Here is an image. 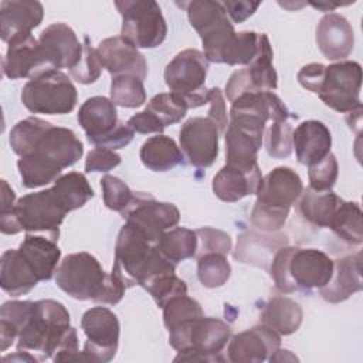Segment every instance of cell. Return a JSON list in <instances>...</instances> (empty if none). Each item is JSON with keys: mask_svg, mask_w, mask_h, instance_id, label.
I'll list each match as a JSON object with an SVG mask.
<instances>
[{"mask_svg": "<svg viewBox=\"0 0 363 363\" xmlns=\"http://www.w3.org/2000/svg\"><path fill=\"white\" fill-rule=\"evenodd\" d=\"M92 197L94 190L86 177L79 172H69L60 176L52 187L20 197L11 213L21 230L44 233L58 241L60 225L67 213L82 207Z\"/></svg>", "mask_w": 363, "mask_h": 363, "instance_id": "6da1fadb", "label": "cell"}, {"mask_svg": "<svg viewBox=\"0 0 363 363\" xmlns=\"http://www.w3.org/2000/svg\"><path fill=\"white\" fill-rule=\"evenodd\" d=\"M269 274L275 288L285 294L320 289L333 275V261L320 250L285 245L275 252Z\"/></svg>", "mask_w": 363, "mask_h": 363, "instance_id": "7a4b0ae2", "label": "cell"}, {"mask_svg": "<svg viewBox=\"0 0 363 363\" xmlns=\"http://www.w3.org/2000/svg\"><path fill=\"white\" fill-rule=\"evenodd\" d=\"M302 191V180L295 170L286 166L275 167L261 179L257 201L251 211V223L262 231H278Z\"/></svg>", "mask_w": 363, "mask_h": 363, "instance_id": "3957f363", "label": "cell"}, {"mask_svg": "<svg viewBox=\"0 0 363 363\" xmlns=\"http://www.w3.org/2000/svg\"><path fill=\"white\" fill-rule=\"evenodd\" d=\"M115 261L119 262L132 285L140 286L159 275L173 274L176 269V265L160 252L157 244L150 242L139 228L129 223H125L118 234Z\"/></svg>", "mask_w": 363, "mask_h": 363, "instance_id": "277c9868", "label": "cell"}, {"mask_svg": "<svg viewBox=\"0 0 363 363\" xmlns=\"http://www.w3.org/2000/svg\"><path fill=\"white\" fill-rule=\"evenodd\" d=\"M231 337L230 326L216 318L187 320L169 332V343L179 352L174 362H218Z\"/></svg>", "mask_w": 363, "mask_h": 363, "instance_id": "5b68a950", "label": "cell"}, {"mask_svg": "<svg viewBox=\"0 0 363 363\" xmlns=\"http://www.w3.org/2000/svg\"><path fill=\"white\" fill-rule=\"evenodd\" d=\"M71 318L61 302L41 299L34 302L31 313L18 332L17 350L41 354V360L54 356L68 332Z\"/></svg>", "mask_w": 363, "mask_h": 363, "instance_id": "8992f818", "label": "cell"}, {"mask_svg": "<svg viewBox=\"0 0 363 363\" xmlns=\"http://www.w3.org/2000/svg\"><path fill=\"white\" fill-rule=\"evenodd\" d=\"M191 27L199 33L208 62H223L235 31L220 1L193 0L183 3Z\"/></svg>", "mask_w": 363, "mask_h": 363, "instance_id": "52a82bcc", "label": "cell"}, {"mask_svg": "<svg viewBox=\"0 0 363 363\" xmlns=\"http://www.w3.org/2000/svg\"><path fill=\"white\" fill-rule=\"evenodd\" d=\"M78 122L88 140L111 150L125 147L133 139V130L118 119L115 104L105 96L88 98L79 108Z\"/></svg>", "mask_w": 363, "mask_h": 363, "instance_id": "ba28073f", "label": "cell"}, {"mask_svg": "<svg viewBox=\"0 0 363 363\" xmlns=\"http://www.w3.org/2000/svg\"><path fill=\"white\" fill-rule=\"evenodd\" d=\"M77 98L74 84L58 69H50L31 78L21 91V102L33 113H69L77 105Z\"/></svg>", "mask_w": 363, "mask_h": 363, "instance_id": "9c48e42d", "label": "cell"}, {"mask_svg": "<svg viewBox=\"0 0 363 363\" xmlns=\"http://www.w3.org/2000/svg\"><path fill=\"white\" fill-rule=\"evenodd\" d=\"M108 279L109 274H105L99 261L89 252L68 254L55 271L58 288L79 301L99 302Z\"/></svg>", "mask_w": 363, "mask_h": 363, "instance_id": "30bf717a", "label": "cell"}, {"mask_svg": "<svg viewBox=\"0 0 363 363\" xmlns=\"http://www.w3.org/2000/svg\"><path fill=\"white\" fill-rule=\"evenodd\" d=\"M122 16V33L128 43L136 48H155L167 34V26L159 4L153 0L115 1Z\"/></svg>", "mask_w": 363, "mask_h": 363, "instance_id": "8fae6325", "label": "cell"}, {"mask_svg": "<svg viewBox=\"0 0 363 363\" xmlns=\"http://www.w3.org/2000/svg\"><path fill=\"white\" fill-rule=\"evenodd\" d=\"M288 116V108L274 92H248L231 102L228 125L262 138L268 121H286Z\"/></svg>", "mask_w": 363, "mask_h": 363, "instance_id": "7c38bea8", "label": "cell"}, {"mask_svg": "<svg viewBox=\"0 0 363 363\" xmlns=\"http://www.w3.org/2000/svg\"><path fill=\"white\" fill-rule=\"evenodd\" d=\"M82 153L84 146L71 129L51 125L26 156L58 179L62 169L77 163Z\"/></svg>", "mask_w": 363, "mask_h": 363, "instance_id": "4fadbf2b", "label": "cell"}, {"mask_svg": "<svg viewBox=\"0 0 363 363\" xmlns=\"http://www.w3.org/2000/svg\"><path fill=\"white\" fill-rule=\"evenodd\" d=\"M362 67L356 61H340L325 68L318 96L326 106L340 113L362 108Z\"/></svg>", "mask_w": 363, "mask_h": 363, "instance_id": "5bb4252c", "label": "cell"}, {"mask_svg": "<svg viewBox=\"0 0 363 363\" xmlns=\"http://www.w3.org/2000/svg\"><path fill=\"white\" fill-rule=\"evenodd\" d=\"M81 328L86 335L82 359L88 362H109L115 357L119 343V320L105 306L88 309L81 319Z\"/></svg>", "mask_w": 363, "mask_h": 363, "instance_id": "9a60e30c", "label": "cell"}, {"mask_svg": "<svg viewBox=\"0 0 363 363\" xmlns=\"http://www.w3.org/2000/svg\"><path fill=\"white\" fill-rule=\"evenodd\" d=\"M122 217L139 228L150 242L157 244L166 230L177 225L180 211L172 203H160L149 193L136 191L132 204L122 213Z\"/></svg>", "mask_w": 363, "mask_h": 363, "instance_id": "2e32d148", "label": "cell"}, {"mask_svg": "<svg viewBox=\"0 0 363 363\" xmlns=\"http://www.w3.org/2000/svg\"><path fill=\"white\" fill-rule=\"evenodd\" d=\"M218 136L217 125L207 118H190L180 129V147L194 167H210L218 155Z\"/></svg>", "mask_w": 363, "mask_h": 363, "instance_id": "e0dca14e", "label": "cell"}, {"mask_svg": "<svg viewBox=\"0 0 363 363\" xmlns=\"http://www.w3.org/2000/svg\"><path fill=\"white\" fill-rule=\"evenodd\" d=\"M208 61L203 52L187 48L179 52L164 69V81L172 92L186 96L201 94L206 89Z\"/></svg>", "mask_w": 363, "mask_h": 363, "instance_id": "ac0fdd59", "label": "cell"}, {"mask_svg": "<svg viewBox=\"0 0 363 363\" xmlns=\"http://www.w3.org/2000/svg\"><path fill=\"white\" fill-rule=\"evenodd\" d=\"M43 57L50 69L74 68L84 52L74 30L64 23L50 24L38 38Z\"/></svg>", "mask_w": 363, "mask_h": 363, "instance_id": "d6986e66", "label": "cell"}, {"mask_svg": "<svg viewBox=\"0 0 363 363\" xmlns=\"http://www.w3.org/2000/svg\"><path fill=\"white\" fill-rule=\"evenodd\" d=\"M45 71H50L38 40L31 33L14 35L7 43V51L3 58V72L10 79L34 78Z\"/></svg>", "mask_w": 363, "mask_h": 363, "instance_id": "ffe728a7", "label": "cell"}, {"mask_svg": "<svg viewBox=\"0 0 363 363\" xmlns=\"http://www.w3.org/2000/svg\"><path fill=\"white\" fill-rule=\"evenodd\" d=\"M281 346V335L265 325L234 335L228 343V360L233 363H261Z\"/></svg>", "mask_w": 363, "mask_h": 363, "instance_id": "44dd1931", "label": "cell"}, {"mask_svg": "<svg viewBox=\"0 0 363 363\" xmlns=\"http://www.w3.org/2000/svg\"><path fill=\"white\" fill-rule=\"evenodd\" d=\"M102 67L113 77L116 75H133L139 79H145L147 75V64L145 57L128 43L123 37H109L101 41L96 48Z\"/></svg>", "mask_w": 363, "mask_h": 363, "instance_id": "7402d4cb", "label": "cell"}, {"mask_svg": "<svg viewBox=\"0 0 363 363\" xmlns=\"http://www.w3.org/2000/svg\"><path fill=\"white\" fill-rule=\"evenodd\" d=\"M316 44L328 60H343L354 45L353 28L343 16L337 13L326 14L318 23Z\"/></svg>", "mask_w": 363, "mask_h": 363, "instance_id": "603a6c76", "label": "cell"}, {"mask_svg": "<svg viewBox=\"0 0 363 363\" xmlns=\"http://www.w3.org/2000/svg\"><path fill=\"white\" fill-rule=\"evenodd\" d=\"M362 252H357L333 262V275L320 288V296L330 303H339L362 291Z\"/></svg>", "mask_w": 363, "mask_h": 363, "instance_id": "cb8c5ba5", "label": "cell"}, {"mask_svg": "<svg viewBox=\"0 0 363 363\" xmlns=\"http://www.w3.org/2000/svg\"><path fill=\"white\" fill-rule=\"evenodd\" d=\"M44 16V9L35 0H6L0 4V26L1 40L9 43L14 35L31 33L40 26Z\"/></svg>", "mask_w": 363, "mask_h": 363, "instance_id": "d4e9b609", "label": "cell"}, {"mask_svg": "<svg viewBox=\"0 0 363 363\" xmlns=\"http://www.w3.org/2000/svg\"><path fill=\"white\" fill-rule=\"evenodd\" d=\"M330 132L320 121H305L292 132V147L302 164L318 163L330 153Z\"/></svg>", "mask_w": 363, "mask_h": 363, "instance_id": "484cf974", "label": "cell"}, {"mask_svg": "<svg viewBox=\"0 0 363 363\" xmlns=\"http://www.w3.org/2000/svg\"><path fill=\"white\" fill-rule=\"evenodd\" d=\"M18 251L30 264L40 281H48L57 271L61 250L57 241L48 235L27 233Z\"/></svg>", "mask_w": 363, "mask_h": 363, "instance_id": "4316f807", "label": "cell"}, {"mask_svg": "<svg viewBox=\"0 0 363 363\" xmlns=\"http://www.w3.org/2000/svg\"><path fill=\"white\" fill-rule=\"evenodd\" d=\"M40 279L35 272L17 250H7L0 261V285L11 296L28 294Z\"/></svg>", "mask_w": 363, "mask_h": 363, "instance_id": "83f0119b", "label": "cell"}, {"mask_svg": "<svg viewBox=\"0 0 363 363\" xmlns=\"http://www.w3.org/2000/svg\"><path fill=\"white\" fill-rule=\"evenodd\" d=\"M224 133L225 164L247 173L259 170L257 163V153L262 145V138L254 136L233 125H228Z\"/></svg>", "mask_w": 363, "mask_h": 363, "instance_id": "f1b7e54d", "label": "cell"}, {"mask_svg": "<svg viewBox=\"0 0 363 363\" xmlns=\"http://www.w3.org/2000/svg\"><path fill=\"white\" fill-rule=\"evenodd\" d=\"M261 179V170L247 173L225 164L213 179V191L220 200L234 203L245 196L257 194Z\"/></svg>", "mask_w": 363, "mask_h": 363, "instance_id": "f546056e", "label": "cell"}, {"mask_svg": "<svg viewBox=\"0 0 363 363\" xmlns=\"http://www.w3.org/2000/svg\"><path fill=\"white\" fill-rule=\"evenodd\" d=\"M286 242L288 238L282 234L262 235L247 231L238 237L234 258L245 264L267 267L268 264H271L275 252L279 248L285 247Z\"/></svg>", "mask_w": 363, "mask_h": 363, "instance_id": "4dcf8cb0", "label": "cell"}, {"mask_svg": "<svg viewBox=\"0 0 363 363\" xmlns=\"http://www.w3.org/2000/svg\"><path fill=\"white\" fill-rule=\"evenodd\" d=\"M302 308L286 296H274L261 312L259 322L275 330L278 335H291L302 323Z\"/></svg>", "mask_w": 363, "mask_h": 363, "instance_id": "1f68e13d", "label": "cell"}, {"mask_svg": "<svg viewBox=\"0 0 363 363\" xmlns=\"http://www.w3.org/2000/svg\"><path fill=\"white\" fill-rule=\"evenodd\" d=\"M139 157L152 172H167L183 163V153L176 142L162 133L149 138L142 145Z\"/></svg>", "mask_w": 363, "mask_h": 363, "instance_id": "d6a6232c", "label": "cell"}, {"mask_svg": "<svg viewBox=\"0 0 363 363\" xmlns=\"http://www.w3.org/2000/svg\"><path fill=\"white\" fill-rule=\"evenodd\" d=\"M342 199L333 191H315L311 187L302 194L299 203L301 214L318 227H329V223Z\"/></svg>", "mask_w": 363, "mask_h": 363, "instance_id": "836d02e7", "label": "cell"}, {"mask_svg": "<svg viewBox=\"0 0 363 363\" xmlns=\"http://www.w3.org/2000/svg\"><path fill=\"white\" fill-rule=\"evenodd\" d=\"M272 48L267 34H259L258 54L245 68L251 86L255 92L272 91L278 85V77L272 65Z\"/></svg>", "mask_w": 363, "mask_h": 363, "instance_id": "e575fe53", "label": "cell"}, {"mask_svg": "<svg viewBox=\"0 0 363 363\" xmlns=\"http://www.w3.org/2000/svg\"><path fill=\"white\" fill-rule=\"evenodd\" d=\"M329 228L343 241L359 245L363 241V224H362V210L354 201L342 200L336 208Z\"/></svg>", "mask_w": 363, "mask_h": 363, "instance_id": "d590c367", "label": "cell"}, {"mask_svg": "<svg viewBox=\"0 0 363 363\" xmlns=\"http://www.w3.org/2000/svg\"><path fill=\"white\" fill-rule=\"evenodd\" d=\"M157 248L174 265L187 258H193L197 251L196 231L184 227H176L170 231H164L157 241Z\"/></svg>", "mask_w": 363, "mask_h": 363, "instance_id": "8d00e7d4", "label": "cell"}, {"mask_svg": "<svg viewBox=\"0 0 363 363\" xmlns=\"http://www.w3.org/2000/svg\"><path fill=\"white\" fill-rule=\"evenodd\" d=\"M146 109L152 112L166 128L180 122L186 116V112L190 109V105L184 95L170 91L155 95L149 101Z\"/></svg>", "mask_w": 363, "mask_h": 363, "instance_id": "74e56055", "label": "cell"}, {"mask_svg": "<svg viewBox=\"0 0 363 363\" xmlns=\"http://www.w3.org/2000/svg\"><path fill=\"white\" fill-rule=\"evenodd\" d=\"M51 126L50 122L30 116L27 119H23L14 125V128L10 132V146L16 155L26 156L31 152L37 140L41 138V135Z\"/></svg>", "mask_w": 363, "mask_h": 363, "instance_id": "f35d334b", "label": "cell"}, {"mask_svg": "<svg viewBox=\"0 0 363 363\" xmlns=\"http://www.w3.org/2000/svg\"><path fill=\"white\" fill-rule=\"evenodd\" d=\"M111 101L123 108H138L145 104L143 81L133 75H116L111 82Z\"/></svg>", "mask_w": 363, "mask_h": 363, "instance_id": "ab89813d", "label": "cell"}, {"mask_svg": "<svg viewBox=\"0 0 363 363\" xmlns=\"http://www.w3.org/2000/svg\"><path fill=\"white\" fill-rule=\"evenodd\" d=\"M197 277L206 288L223 286L231 275V267L221 254H204L197 258Z\"/></svg>", "mask_w": 363, "mask_h": 363, "instance_id": "60d3db41", "label": "cell"}, {"mask_svg": "<svg viewBox=\"0 0 363 363\" xmlns=\"http://www.w3.org/2000/svg\"><path fill=\"white\" fill-rule=\"evenodd\" d=\"M162 309L163 322L169 332L187 320L204 316L200 303L196 299L187 296V294L170 299Z\"/></svg>", "mask_w": 363, "mask_h": 363, "instance_id": "b9f144b4", "label": "cell"}, {"mask_svg": "<svg viewBox=\"0 0 363 363\" xmlns=\"http://www.w3.org/2000/svg\"><path fill=\"white\" fill-rule=\"evenodd\" d=\"M259 34L254 31L237 33L228 47L223 62L228 65H248L258 54Z\"/></svg>", "mask_w": 363, "mask_h": 363, "instance_id": "7bdbcfd3", "label": "cell"}, {"mask_svg": "<svg viewBox=\"0 0 363 363\" xmlns=\"http://www.w3.org/2000/svg\"><path fill=\"white\" fill-rule=\"evenodd\" d=\"M143 288L152 295L159 308H163L170 299L187 294L186 282L176 277L174 272L159 275L149 281Z\"/></svg>", "mask_w": 363, "mask_h": 363, "instance_id": "ee69618b", "label": "cell"}, {"mask_svg": "<svg viewBox=\"0 0 363 363\" xmlns=\"http://www.w3.org/2000/svg\"><path fill=\"white\" fill-rule=\"evenodd\" d=\"M101 187L105 206L121 214L128 210L135 199V193L128 187V184L115 176H104L101 179Z\"/></svg>", "mask_w": 363, "mask_h": 363, "instance_id": "f6af8a7d", "label": "cell"}, {"mask_svg": "<svg viewBox=\"0 0 363 363\" xmlns=\"http://www.w3.org/2000/svg\"><path fill=\"white\" fill-rule=\"evenodd\" d=\"M309 167V187L315 191L330 190L337 179L339 166L333 153H328L322 160L313 163Z\"/></svg>", "mask_w": 363, "mask_h": 363, "instance_id": "bcb514c9", "label": "cell"}, {"mask_svg": "<svg viewBox=\"0 0 363 363\" xmlns=\"http://www.w3.org/2000/svg\"><path fill=\"white\" fill-rule=\"evenodd\" d=\"M292 126L286 121L272 122L265 138L268 155L278 159L288 157L292 152Z\"/></svg>", "mask_w": 363, "mask_h": 363, "instance_id": "7dc6e473", "label": "cell"}, {"mask_svg": "<svg viewBox=\"0 0 363 363\" xmlns=\"http://www.w3.org/2000/svg\"><path fill=\"white\" fill-rule=\"evenodd\" d=\"M84 40H85V43H84L82 57H81L79 62L74 68L69 69V72L75 81H78L81 84H92L99 78L104 67L98 57L96 48L91 47L88 35H85Z\"/></svg>", "mask_w": 363, "mask_h": 363, "instance_id": "c3c4849f", "label": "cell"}, {"mask_svg": "<svg viewBox=\"0 0 363 363\" xmlns=\"http://www.w3.org/2000/svg\"><path fill=\"white\" fill-rule=\"evenodd\" d=\"M196 235H197V251H196L197 258L211 252L227 255L231 250V238L227 233L221 230L204 227V228H199L196 231Z\"/></svg>", "mask_w": 363, "mask_h": 363, "instance_id": "681fc988", "label": "cell"}, {"mask_svg": "<svg viewBox=\"0 0 363 363\" xmlns=\"http://www.w3.org/2000/svg\"><path fill=\"white\" fill-rule=\"evenodd\" d=\"M121 163V156L106 147H95L86 155L85 172H108Z\"/></svg>", "mask_w": 363, "mask_h": 363, "instance_id": "f907efd6", "label": "cell"}, {"mask_svg": "<svg viewBox=\"0 0 363 363\" xmlns=\"http://www.w3.org/2000/svg\"><path fill=\"white\" fill-rule=\"evenodd\" d=\"M54 362H78V360H84L82 359V353H79V347H78V336H77V330L75 328H69L68 332L65 333L64 339L61 340V343L58 345L54 356H52Z\"/></svg>", "mask_w": 363, "mask_h": 363, "instance_id": "816d5d0a", "label": "cell"}, {"mask_svg": "<svg viewBox=\"0 0 363 363\" xmlns=\"http://www.w3.org/2000/svg\"><path fill=\"white\" fill-rule=\"evenodd\" d=\"M208 118L217 125L220 133H224L228 126V118H227V109L224 96L220 88H211L208 89Z\"/></svg>", "mask_w": 363, "mask_h": 363, "instance_id": "f5cc1de1", "label": "cell"}, {"mask_svg": "<svg viewBox=\"0 0 363 363\" xmlns=\"http://www.w3.org/2000/svg\"><path fill=\"white\" fill-rule=\"evenodd\" d=\"M325 68L326 65L319 64V62H312L308 65H303L299 72H298V81L299 84L306 88L308 91L313 92L318 95L319 88L322 85L323 81V75H325Z\"/></svg>", "mask_w": 363, "mask_h": 363, "instance_id": "db71d44e", "label": "cell"}, {"mask_svg": "<svg viewBox=\"0 0 363 363\" xmlns=\"http://www.w3.org/2000/svg\"><path fill=\"white\" fill-rule=\"evenodd\" d=\"M126 125L138 133H162L164 126L162 125V122L147 109L135 113L133 116L129 118V121L126 122Z\"/></svg>", "mask_w": 363, "mask_h": 363, "instance_id": "11a10c76", "label": "cell"}, {"mask_svg": "<svg viewBox=\"0 0 363 363\" xmlns=\"http://www.w3.org/2000/svg\"><path fill=\"white\" fill-rule=\"evenodd\" d=\"M259 1H224L223 6L227 11V14L231 17V20L234 23H242L244 20H247L250 16L254 14V11L259 7Z\"/></svg>", "mask_w": 363, "mask_h": 363, "instance_id": "9f6ffc18", "label": "cell"}, {"mask_svg": "<svg viewBox=\"0 0 363 363\" xmlns=\"http://www.w3.org/2000/svg\"><path fill=\"white\" fill-rule=\"evenodd\" d=\"M14 200H16V194H14L13 189L7 184L6 180H1V210H0V213L10 211L16 204Z\"/></svg>", "mask_w": 363, "mask_h": 363, "instance_id": "6f0895ef", "label": "cell"}]
</instances>
